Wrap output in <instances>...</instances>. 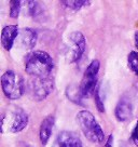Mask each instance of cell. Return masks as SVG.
I'll list each match as a JSON object with an SVG mask.
<instances>
[{
  "mask_svg": "<svg viewBox=\"0 0 138 147\" xmlns=\"http://www.w3.org/2000/svg\"><path fill=\"white\" fill-rule=\"evenodd\" d=\"M127 64L129 67L133 70L135 75L138 76V52L137 51H132L129 52L127 56Z\"/></svg>",
  "mask_w": 138,
  "mask_h": 147,
  "instance_id": "5bb4252c",
  "label": "cell"
},
{
  "mask_svg": "<svg viewBox=\"0 0 138 147\" xmlns=\"http://www.w3.org/2000/svg\"><path fill=\"white\" fill-rule=\"evenodd\" d=\"M76 119L80 130L90 142L95 144L104 142L105 133L92 113H90L88 110H81L77 114Z\"/></svg>",
  "mask_w": 138,
  "mask_h": 147,
  "instance_id": "3957f363",
  "label": "cell"
},
{
  "mask_svg": "<svg viewBox=\"0 0 138 147\" xmlns=\"http://www.w3.org/2000/svg\"><path fill=\"white\" fill-rule=\"evenodd\" d=\"M112 146H113V135L110 134L108 140H107L106 144H105V147H112Z\"/></svg>",
  "mask_w": 138,
  "mask_h": 147,
  "instance_id": "ffe728a7",
  "label": "cell"
},
{
  "mask_svg": "<svg viewBox=\"0 0 138 147\" xmlns=\"http://www.w3.org/2000/svg\"><path fill=\"white\" fill-rule=\"evenodd\" d=\"M29 118L26 111L17 106H10L1 115L2 133H19L28 125Z\"/></svg>",
  "mask_w": 138,
  "mask_h": 147,
  "instance_id": "7a4b0ae2",
  "label": "cell"
},
{
  "mask_svg": "<svg viewBox=\"0 0 138 147\" xmlns=\"http://www.w3.org/2000/svg\"><path fill=\"white\" fill-rule=\"evenodd\" d=\"M27 5H28V12H29V14L31 16L37 18L38 16L42 15V8L37 1H28Z\"/></svg>",
  "mask_w": 138,
  "mask_h": 147,
  "instance_id": "2e32d148",
  "label": "cell"
},
{
  "mask_svg": "<svg viewBox=\"0 0 138 147\" xmlns=\"http://www.w3.org/2000/svg\"><path fill=\"white\" fill-rule=\"evenodd\" d=\"M94 97H95V104H96L97 109L99 111H105V105H104V102L101 101V97H100V93H99V88L97 87L96 91L94 93Z\"/></svg>",
  "mask_w": 138,
  "mask_h": 147,
  "instance_id": "ac0fdd59",
  "label": "cell"
},
{
  "mask_svg": "<svg viewBox=\"0 0 138 147\" xmlns=\"http://www.w3.org/2000/svg\"><path fill=\"white\" fill-rule=\"evenodd\" d=\"M58 147H83L82 142L77 133L72 131H63L57 136Z\"/></svg>",
  "mask_w": 138,
  "mask_h": 147,
  "instance_id": "8fae6325",
  "label": "cell"
},
{
  "mask_svg": "<svg viewBox=\"0 0 138 147\" xmlns=\"http://www.w3.org/2000/svg\"><path fill=\"white\" fill-rule=\"evenodd\" d=\"M86 49V40L82 32H71L67 40V46L65 50V56L68 63L78 62Z\"/></svg>",
  "mask_w": 138,
  "mask_h": 147,
  "instance_id": "8992f818",
  "label": "cell"
},
{
  "mask_svg": "<svg viewBox=\"0 0 138 147\" xmlns=\"http://www.w3.org/2000/svg\"><path fill=\"white\" fill-rule=\"evenodd\" d=\"M54 122H55L54 117L53 116H48L42 120L41 124H40L39 138H40V142L42 143L43 146L46 145L49 140H50L52 131H53V127H54Z\"/></svg>",
  "mask_w": 138,
  "mask_h": 147,
  "instance_id": "7c38bea8",
  "label": "cell"
},
{
  "mask_svg": "<svg viewBox=\"0 0 138 147\" xmlns=\"http://www.w3.org/2000/svg\"><path fill=\"white\" fill-rule=\"evenodd\" d=\"M19 147H33V146H31L30 144H27V143H19Z\"/></svg>",
  "mask_w": 138,
  "mask_h": 147,
  "instance_id": "44dd1931",
  "label": "cell"
},
{
  "mask_svg": "<svg viewBox=\"0 0 138 147\" xmlns=\"http://www.w3.org/2000/svg\"><path fill=\"white\" fill-rule=\"evenodd\" d=\"M54 89V81L51 78H35L32 77L27 83L29 96L37 102L43 101L49 96Z\"/></svg>",
  "mask_w": 138,
  "mask_h": 147,
  "instance_id": "52a82bcc",
  "label": "cell"
},
{
  "mask_svg": "<svg viewBox=\"0 0 138 147\" xmlns=\"http://www.w3.org/2000/svg\"><path fill=\"white\" fill-rule=\"evenodd\" d=\"M1 88L5 97L14 101L23 96L25 82L19 74L14 73L13 70H7L1 77Z\"/></svg>",
  "mask_w": 138,
  "mask_h": 147,
  "instance_id": "277c9868",
  "label": "cell"
},
{
  "mask_svg": "<svg viewBox=\"0 0 138 147\" xmlns=\"http://www.w3.org/2000/svg\"><path fill=\"white\" fill-rule=\"evenodd\" d=\"M22 2L19 0H11L10 1V16L12 18H17L21 13Z\"/></svg>",
  "mask_w": 138,
  "mask_h": 147,
  "instance_id": "e0dca14e",
  "label": "cell"
},
{
  "mask_svg": "<svg viewBox=\"0 0 138 147\" xmlns=\"http://www.w3.org/2000/svg\"><path fill=\"white\" fill-rule=\"evenodd\" d=\"M99 67H100V63L98 60H93L86 67L81 83L79 86V90L82 97H90L95 93L97 89Z\"/></svg>",
  "mask_w": 138,
  "mask_h": 147,
  "instance_id": "5b68a950",
  "label": "cell"
},
{
  "mask_svg": "<svg viewBox=\"0 0 138 147\" xmlns=\"http://www.w3.org/2000/svg\"><path fill=\"white\" fill-rule=\"evenodd\" d=\"M66 94H67V96L68 98H70L72 102L74 103H77V104H80V105H82V95H81V93H80V90H79V87L76 88V87H69L67 89V92H66Z\"/></svg>",
  "mask_w": 138,
  "mask_h": 147,
  "instance_id": "4fadbf2b",
  "label": "cell"
},
{
  "mask_svg": "<svg viewBox=\"0 0 138 147\" xmlns=\"http://www.w3.org/2000/svg\"><path fill=\"white\" fill-rule=\"evenodd\" d=\"M62 5H64L66 8H69V9H72L74 11L77 10H80L84 8V7H88V5H91V1H62Z\"/></svg>",
  "mask_w": 138,
  "mask_h": 147,
  "instance_id": "9a60e30c",
  "label": "cell"
},
{
  "mask_svg": "<svg viewBox=\"0 0 138 147\" xmlns=\"http://www.w3.org/2000/svg\"><path fill=\"white\" fill-rule=\"evenodd\" d=\"M135 45H136V48L138 49V30L135 32Z\"/></svg>",
  "mask_w": 138,
  "mask_h": 147,
  "instance_id": "7402d4cb",
  "label": "cell"
},
{
  "mask_svg": "<svg viewBox=\"0 0 138 147\" xmlns=\"http://www.w3.org/2000/svg\"><path fill=\"white\" fill-rule=\"evenodd\" d=\"M115 118L121 122H125V121L131 120L134 114L133 103L127 97H122L118 103L117 107H115Z\"/></svg>",
  "mask_w": 138,
  "mask_h": 147,
  "instance_id": "ba28073f",
  "label": "cell"
},
{
  "mask_svg": "<svg viewBox=\"0 0 138 147\" xmlns=\"http://www.w3.org/2000/svg\"><path fill=\"white\" fill-rule=\"evenodd\" d=\"M19 29L17 25H8L1 32V45L3 49L10 51L14 45V41L19 37Z\"/></svg>",
  "mask_w": 138,
  "mask_h": 147,
  "instance_id": "30bf717a",
  "label": "cell"
},
{
  "mask_svg": "<svg viewBox=\"0 0 138 147\" xmlns=\"http://www.w3.org/2000/svg\"><path fill=\"white\" fill-rule=\"evenodd\" d=\"M37 32L36 30H33L31 28H22L19 30V37H17V40H19V46L24 49V50H30L33 49L36 43H37Z\"/></svg>",
  "mask_w": 138,
  "mask_h": 147,
  "instance_id": "9c48e42d",
  "label": "cell"
},
{
  "mask_svg": "<svg viewBox=\"0 0 138 147\" xmlns=\"http://www.w3.org/2000/svg\"><path fill=\"white\" fill-rule=\"evenodd\" d=\"M54 69V62L44 51H32L26 55L25 71L35 78H50Z\"/></svg>",
  "mask_w": 138,
  "mask_h": 147,
  "instance_id": "6da1fadb",
  "label": "cell"
},
{
  "mask_svg": "<svg viewBox=\"0 0 138 147\" xmlns=\"http://www.w3.org/2000/svg\"><path fill=\"white\" fill-rule=\"evenodd\" d=\"M132 141L133 143L138 147V120L137 122H136V125H135V128H134L133 132H132Z\"/></svg>",
  "mask_w": 138,
  "mask_h": 147,
  "instance_id": "d6986e66",
  "label": "cell"
}]
</instances>
